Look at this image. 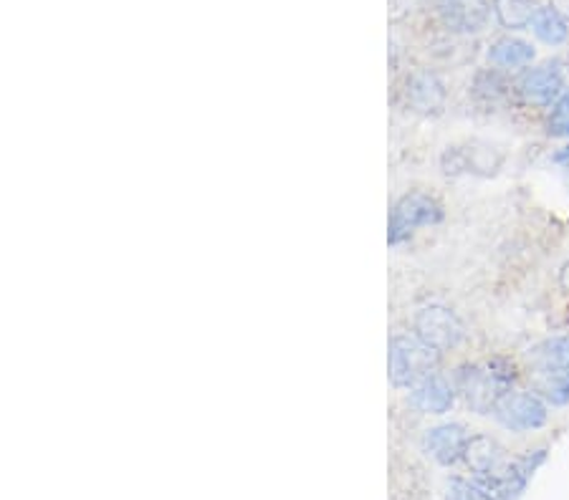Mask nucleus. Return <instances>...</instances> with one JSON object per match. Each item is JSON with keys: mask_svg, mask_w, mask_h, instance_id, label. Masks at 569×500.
Here are the masks:
<instances>
[{"mask_svg": "<svg viewBox=\"0 0 569 500\" xmlns=\"http://www.w3.org/2000/svg\"><path fill=\"white\" fill-rule=\"evenodd\" d=\"M474 89H476V96L486 99V102H497V99L507 94V83H504V79H501L499 69L478 73Z\"/></svg>", "mask_w": 569, "mask_h": 500, "instance_id": "a211bd4d", "label": "nucleus"}, {"mask_svg": "<svg viewBox=\"0 0 569 500\" xmlns=\"http://www.w3.org/2000/svg\"><path fill=\"white\" fill-rule=\"evenodd\" d=\"M519 96L526 104L551 106L565 94V69L559 61H544L539 66L526 69L516 81Z\"/></svg>", "mask_w": 569, "mask_h": 500, "instance_id": "423d86ee", "label": "nucleus"}, {"mask_svg": "<svg viewBox=\"0 0 569 500\" xmlns=\"http://www.w3.org/2000/svg\"><path fill=\"white\" fill-rule=\"evenodd\" d=\"M547 132L551 137L569 139V91H565V94L549 106Z\"/></svg>", "mask_w": 569, "mask_h": 500, "instance_id": "f3484780", "label": "nucleus"}, {"mask_svg": "<svg viewBox=\"0 0 569 500\" xmlns=\"http://www.w3.org/2000/svg\"><path fill=\"white\" fill-rule=\"evenodd\" d=\"M555 162H557V164H562V167H567V170H569V145L562 147V149H557Z\"/></svg>", "mask_w": 569, "mask_h": 500, "instance_id": "aec40b11", "label": "nucleus"}, {"mask_svg": "<svg viewBox=\"0 0 569 500\" xmlns=\"http://www.w3.org/2000/svg\"><path fill=\"white\" fill-rule=\"evenodd\" d=\"M537 11V0H493V15L507 31L530 29Z\"/></svg>", "mask_w": 569, "mask_h": 500, "instance_id": "2eb2a0df", "label": "nucleus"}, {"mask_svg": "<svg viewBox=\"0 0 569 500\" xmlns=\"http://www.w3.org/2000/svg\"><path fill=\"white\" fill-rule=\"evenodd\" d=\"M443 220V205L425 193L402 195L390 211L387 223V243L402 246L420 228H431Z\"/></svg>", "mask_w": 569, "mask_h": 500, "instance_id": "7ed1b4c3", "label": "nucleus"}, {"mask_svg": "<svg viewBox=\"0 0 569 500\" xmlns=\"http://www.w3.org/2000/svg\"><path fill=\"white\" fill-rule=\"evenodd\" d=\"M534 58H537V52L530 41L516 38V36H504L497 38L489 46V61L491 66H497L499 71H516V69H526L532 66Z\"/></svg>", "mask_w": 569, "mask_h": 500, "instance_id": "f8f14e48", "label": "nucleus"}, {"mask_svg": "<svg viewBox=\"0 0 569 500\" xmlns=\"http://www.w3.org/2000/svg\"><path fill=\"white\" fill-rule=\"evenodd\" d=\"M456 395L458 391L453 387V382L445 379L441 372H433L410 389L408 402L420 414H445L456 405Z\"/></svg>", "mask_w": 569, "mask_h": 500, "instance_id": "1a4fd4ad", "label": "nucleus"}, {"mask_svg": "<svg viewBox=\"0 0 569 500\" xmlns=\"http://www.w3.org/2000/svg\"><path fill=\"white\" fill-rule=\"evenodd\" d=\"M468 440H471V435H468L464 424H435V428H431L423 435V453L431 457V461L443 465V468H451V465H456L466 457Z\"/></svg>", "mask_w": 569, "mask_h": 500, "instance_id": "6e6552de", "label": "nucleus"}, {"mask_svg": "<svg viewBox=\"0 0 569 500\" xmlns=\"http://www.w3.org/2000/svg\"><path fill=\"white\" fill-rule=\"evenodd\" d=\"M416 333L425 341L428 346H433L435 352H451L460 344L464 339V323L448 306L431 304L416 311Z\"/></svg>", "mask_w": 569, "mask_h": 500, "instance_id": "39448f33", "label": "nucleus"}, {"mask_svg": "<svg viewBox=\"0 0 569 500\" xmlns=\"http://www.w3.org/2000/svg\"><path fill=\"white\" fill-rule=\"evenodd\" d=\"M408 106L418 114H439L445 104V83L433 71H418L408 79Z\"/></svg>", "mask_w": 569, "mask_h": 500, "instance_id": "9b49d317", "label": "nucleus"}, {"mask_svg": "<svg viewBox=\"0 0 569 500\" xmlns=\"http://www.w3.org/2000/svg\"><path fill=\"white\" fill-rule=\"evenodd\" d=\"M534 389L547 405H569V370L534 372Z\"/></svg>", "mask_w": 569, "mask_h": 500, "instance_id": "dca6fc26", "label": "nucleus"}, {"mask_svg": "<svg viewBox=\"0 0 569 500\" xmlns=\"http://www.w3.org/2000/svg\"><path fill=\"white\" fill-rule=\"evenodd\" d=\"M532 33L537 36L542 44L547 46H562L569 38V21L565 13L555 5H539L537 15L532 21Z\"/></svg>", "mask_w": 569, "mask_h": 500, "instance_id": "4468645a", "label": "nucleus"}, {"mask_svg": "<svg viewBox=\"0 0 569 500\" xmlns=\"http://www.w3.org/2000/svg\"><path fill=\"white\" fill-rule=\"evenodd\" d=\"M516 379L514 362L497 356L486 364H464L453 374V387L476 414H491Z\"/></svg>", "mask_w": 569, "mask_h": 500, "instance_id": "f257e3e1", "label": "nucleus"}, {"mask_svg": "<svg viewBox=\"0 0 569 500\" xmlns=\"http://www.w3.org/2000/svg\"><path fill=\"white\" fill-rule=\"evenodd\" d=\"M491 414L497 417L501 428H507L511 432L539 430L549 420L547 402H544L539 395H532V391H514V389H509L507 395L499 399Z\"/></svg>", "mask_w": 569, "mask_h": 500, "instance_id": "20e7f679", "label": "nucleus"}, {"mask_svg": "<svg viewBox=\"0 0 569 500\" xmlns=\"http://www.w3.org/2000/svg\"><path fill=\"white\" fill-rule=\"evenodd\" d=\"M451 500H499V498L476 478H471V480L453 478L451 480Z\"/></svg>", "mask_w": 569, "mask_h": 500, "instance_id": "6ab92c4d", "label": "nucleus"}, {"mask_svg": "<svg viewBox=\"0 0 569 500\" xmlns=\"http://www.w3.org/2000/svg\"><path fill=\"white\" fill-rule=\"evenodd\" d=\"M530 362L534 372H559L569 370V333L565 337L544 339L530 352Z\"/></svg>", "mask_w": 569, "mask_h": 500, "instance_id": "ddd939ff", "label": "nucleus"}, {"mask_svg": "<svg viewBox=\"0 0 569 500\" xmlns=\"http://www.w3.org/2000/svg\"><path fill=\"white\" fill-rule=\"evenodd\" d=\"M507 450L501 447L497 440L489 435H471L466 447L464 463L471 468L476 480L491 478L493 473H499L507 465Z\"/></svg>", "mask_w": 569, "mask_h": 500, "instance_id": "9d476101", "label": "nucleus"}, {"mask_svg": "<svg viewBox=\"0 0 569 500\" xmlns=\"http://www.w3.org/2000/svg\"><path fill=\"white\" fill-rule=\"evenodd\" d=\"M439 19L443 29L458 36H474L481 33L491 21L489 0H441Z\"/></svg>", "mask_w": 569, "mask_h": 500, "instance_id": "0eeeda50", "label": "nucleus"}, {"mask_svg": "<svg viewBox=\"0 0 569 500\" xmlns=\"http://www.w3.org/2000/svg\"><path fill=\"white\" fill-rule=\"evenodd\" d=\"M441 352L428 346L418 333H395L387 352V374L395 389H412L428 374L439 372Z\"/></svg>", "mask_w": 569, "mask_h": 500, "instance_id": "f03ea898", "label": "nucleus"}]
</instances>
